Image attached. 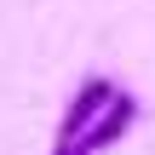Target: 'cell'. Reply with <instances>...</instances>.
<instances>
[{
  "instance_id": "obj_1",
  "label": "cell",
  "mask_w": 155,
  "mask_h": 155,
  "mask_svg": "<svg viewBox=\"0 0 155 155\" xmlns=\"http://www.w3.org/2000/svg\"><path fill=\"white\" fill-rule=\"evenodd\" d=\"M115 92H121V86H115L109 75L81 81V92L69 98V109H63V121H58V144H81V132H86V127H92V121L115 104Z\"/></svg>"
},
{
  "instance_id": "obj_2",
  "label": "cell",
  "mask_w": 155,
  "mask_h": 155,
  "mask_svg": "<svg viewBox=\"0 0 155 155\" xmlns=\"http://www.w3.org/2000/svg\"><path fill=\"white\" fill-rule=\"evenodd\" d=\"M132 127H138V98H132V92H115V104H109V109H104V115H98V121L81 132V144H75V150L104 155V150H115V144H121Z\"/></svg>"
},
{
  "instance_id": "obj_3",
  "label": "cell",
  "mask_w": 155,
  "mask_h": 155,
  "mask_svg": "<svg viewBox=\"0 0 155 155\" xmlns=\"http://www.w3.org/2000/svg\"><path fill=\"white\" fill-rule=\"evenodd\" d=\"M52 155H86V150H75V144H52Z\"/></svg>"
}]
</instances>
